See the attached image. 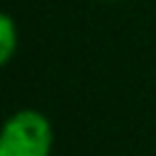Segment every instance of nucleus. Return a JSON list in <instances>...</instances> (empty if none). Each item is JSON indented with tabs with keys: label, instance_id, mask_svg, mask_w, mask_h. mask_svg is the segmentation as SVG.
<instances>
[{
	"label": "nucleus",
	"instance_id": "nucleus-1",
	"mask_svg": "<svg viewBox=\"0 0 156 156\" xmlns=\"http://www.w3.org/2000/svg\"><path fill=\"white\" fill-rule=\"evenodd\" d=\"M54 127L39 110L24 107L12 112L0 134V156H51Z\"/></svg>",
	"mask_w": 156,
	"mask_h": 156
},
{
	"label": "nucleus",
	"instance_id": "nucleus-2",
	"mask_svg": "<svg viewBox=\"0 0 156 156\" xmlns=\"http://www.w3.org/2000/svg\"><path fill=\"white\" fill-rule=\"evenodd\" d=\"M20 46V34H17V24L10 15H2L0 17V63L7 66L15 56Z\"/></svg>",
	"mask_w": 156,
	"mask_h": 156
}]
</instances>
